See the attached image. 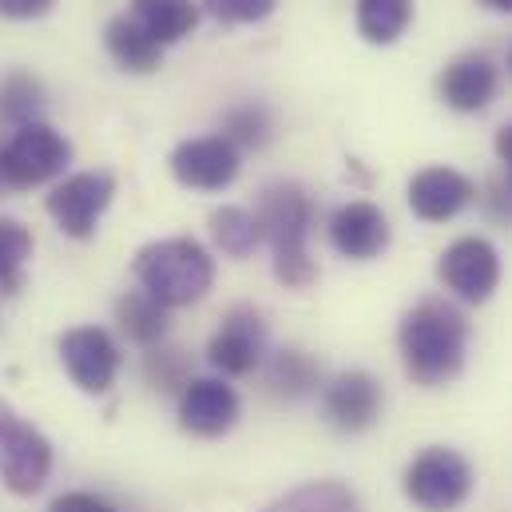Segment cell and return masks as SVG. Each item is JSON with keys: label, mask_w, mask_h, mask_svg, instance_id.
<instances>
[{"label": "cell", "mask_w": 512, "mask_h": 512, "mask_svg": "<svg viewBox=\"0 0 512 512\" xmlns=\"http://www.w3.org/2000/svg\"><path fill=\"white\" fill-rule=\"evenodd\" d=\"M48 512H120V509H116L112 501L96 497V493H64V497L52 501Z\"/></svg>", "instance_id": "30"}, {"label": "cell", "mask_w": 512, "mask_h": 512, "mask_svg": "<svg viewBox=\"0 0 512 512\" xmlns=\"http://www.w3.org/2000/svg\"><path fill=\"white\" fill-rule=\"evenodd\" d=\"M0 187H4V183H0Z\"/></svg>", "instance_id": "35"}, {"label": "cell", "mask_w": 512, "mask_h": 512, "mask_svg": "<svg viewBox=\"0 0 512 512\" xmlns=\"http://www.w3.org/2000/svg\"><path fill=\"white\" fill-rule=\"evenodd\" d=\"M143 382L151 385L155 393H183V385L191 382V366L187 354L175 346H151L143 358Z\"/></svg>", "instance_id": "27"}, {"label": "cell", "mask_w": 512, "mask_h": 512, "mask_svg": "<svg viewBox=\"0 0 512 512\" xmlns=\"http://www.w3.org/2000/svg\"><path fill=\"white\" fill-rule=\"evenodd\" d=\"M239 147L227 135H199L171 151V175L195 191H223L239 179Z\"/></svg>", "instance_id": "10"}, {"label": "cell", "mask_w": 512, "mask_h": 512, "mask_svg": "<svg viewBox=\"0 0 512 512\" xmlns=\"http://www.w3.org/2000/svg\"><path fill=\"white\" fill-rule=\"evenodd\" d=\"M382 401V385L366 370H346L330 385H322V417L346 437L366 433L382 417Z\"/></svg>", "instance_id": "11"}, {"label": "cell", "mask_w": 512, "mask_h": 512, "mask_svg": "<svg viewBox=\"0 0 512 512\" xmlns=\"http://www.w3.org/2000/svg\"><path fill=\"white\" fill-rule=\"evenodd\" d=\"M243 401L223 378H191L179 393V425L191 437H223L239 425Z\"/></svg>", "instance_id": "12"}, {"label": "cell", "mask_w": 512, "mask_h": 512, "mask_svg": "<svg viewBox=\"0 0 512 512\" xmlns=\"http://www.w3.org/2000/svg\"><path fill=\"white\" fill-rule=\"evenodd\" d=\"M266 393L278 401H302L322 389V362H314L302 350H278L266 362Z\"/></svg>", "instance_id": "18"}, {"label": "cell", "mask_w": 512, "mask_h": 512, "mask_svg": "<svg viewBox=\"0 0 512 512\" xmlns=\"http://www.w3.org/2000/svg\"><path fill=\"white\" fill-rule=\"evenodd\" d=\"M330 247L342 258L354 262H370L389 247V219L382 215V207L358 199L346 203L330 215Z\"/></svg>", "instance_id": "16"}, {"label": "cell", "mask_w": 512, "mask_h": 512, "mask_svg": "<svg viewBox=\"0 0 512 512\" xmlns=\"http://www.w3.org/2000/svg\"><path fill=\"white\" fill-rule=\"evenodd\" d=\"M44 84L24 72V68H12L0 76V124L4 128H24L32 120H40L44 112Z\"/></svg>", "instance_id": "21"}, {"label": "cell", "mask_w": 512, "mask_h": 512, "mask_svg": "<svg viewBox=\"0 0 512 512\" xmlns=\"http://www.w3.org/2000/svg\"><path fill=\"white\" fill-rule=\"evenodd\" d=\"M112 195H116V175L80 171L48 191V215L68 239H92L100 215L112 207Z\"/></svg>", "instance_id": "7"}, {"label": "cell", "mask_w": 512, "mask_h": 512, "mask_svg": "<svg viewBox=\"0 0 512 512\" xmlns=\"http://www.w3.org/2000/svg\"><path fill=\"white\" fill-rule=\"evenodd\" d=\"M60 362L84 393H108L120 374V346L104 326H76L60 338Z\"/></svg>", "instance_id": "9"}, {"label": "cell", "mask_w": 512, "mask_h": 512, "mask_svg": "<svg viewBox=\"0 0 512 512\" xmlns=\"http://www.w3.org/2000/svg\"><path fill=\"white\" fill-rule=\"evenodd\" d=\"M72 159V143L44 120H32L12 131V139L0 147V183L12 191L40 187L56 175H64Z\"/></svg>", "instance_id": "5"}, {"label": "cell", "mask_w": 512, "mask_h": 512, "mask_svg": "<svg viewBox=\"0 0 512 512\" xmlns=\"http://www.w3.org/2000/svg\"><path fill=\"white\" fill-rule=\"evenodd\" d=\"M211 239L223 255L231 258H247L255 255V247L262 243V231H258V219L243 207H219L211 215Z\"/></svg>", "instance_id": "23"}, {"label": "cell", "mask_w": 512, "mask_h": 512, "mask_svg": "<svg viewBox=\"0 0 512 512\" xmlns=\"http://www.w3.org/2000/svg\"><path fill=\"white\" fill-rule=\"evenodd\" d=\"M262 243L274 251V274L290 290H306L318 278V266L306 251L314 227V203L298 183H270L262 187L255 207Z\"/></svg>", "instance_id": "2"}, {"label": "cell", "mask_w": 512, "mask_h": 512, "mask_svg": "<svg viewBox=\"0 0 512 512\" xmlns=\"http://www.w3.org/2000/svg\"><path fill=\"white\" fill-rule=\"evenodd\" d=\"M437 278L449 294H457L469 306H481L501 286V255L489 239H457L437 258Z\"/></svg>", "instance_id": "8"}, {"label": "cell", "mask_w": 512, "mask_h": 512, "mask_svg": "<svg viewBox=\"0 0 512 512\" xmlns=\"http://www.w3.org/2000/svg\"><path fill=\"white\" fill-rule=\"evenodd\" d=\"M262 346H266V326L255 306H235L227 310L223 326L215 330L207 358L223 378H243L262 366Z\"/></svg>", "instance_id": "13"}, {"label": "cell", "mask_w": 512, "mask_h": 512, "mask_svg": "<svg viewBox=\"0 0 512 512\" xmlns=\"http://www.w3.org/2000/svg\"><path fill=\"white\" fill-rule=\"evenodd\" d=\"M262 512H358V497L338 481H314V485H302L278 497Z\"/></svg>", "instance_id": "22"}, {"label": "cell", "mask_w": 512, "mask_h": 512, "mask_svg": "<svg viewBox=\"0 0 512 512\" xmlns=\"http://www.w3.org/2000/svg\"><path fill=\"white\" fill-rule=\"evenodd\" d=\"M104 40H108L112 60H116L124 72H139V76H143V72H155L159 60H163V48H159L131 16H116V20L108 24Z\"/></svg>", "instance_id": "19"}, {"label": "cell", "mask_w": 512, "mask_h": 512, "mask_svg": "<svg viewBox=\"0 0 512 512\" xmlns=\"http://www.w3.org/2000/svg\"><path fill=\"white\" fill-rule=\"evenodd\" d=\"M199 4L219 24H258L278 8V0H199Z\"/></svg>", "instance_id": "28"}, {"label": "cell", "mask_w": 512, "mask_h": 512, "mask_svg": "<svg viewBox=\"0 0 512 512\" xmlns=\"http://www.w3.org/2000/svg\"><path fill=\"white\" fill-rule=\"evenodd\" d=\"M52 477V441L0 401V481L16 497H32Z\"/></svg>", "instance_id": "6"}, {"label": "cell", "mask_w": 512, "mask_h": 512, "mask_svg": "<svg viewBox=\"0 0 512 512\" xmlns=\"http://www.w3.org/2000/svg\"><path fill=\"white\" fill-rule=\"evenodd\" d=\"M405 374L425 389L453 382L469 350V318L445 298H421L397 326Z\"/></svg>", "instance_id": "1"}, {"label": "cell", "mask_w": 512, "mask_h": 512, "mask_svg": "<svg viewBox=\"0 0 512 512\" xmlns=\"http://www.w3.org/2000/svg\"><path fill=\"white\" fill-rule=\"evenodd\" d=\"M497 159L505 163V171H509V183H512V120L501 131H497Z\"/></svg>", "instance_id": "32"}, {"label": "cell", "mask_w": 512, "mask_h": 512, "mask_svg": "<svg viewBox=\"0 0 512 512\" xmlns=\"http://www.w3.org/2000/svg\"><path fill=\"white\" fill-rule=\"evenodd\" d=\"M501 88V72L485 52H465L457 60H449L437 76V96L445 108L461 112V116H477L497 100Z\"/></svg>", "instance_id": "14"}, {"label": "cell", "mask_w": 512, "mask_h": 512, "mask_svg": "<svg viewBox=\"0 0 512 512\" xmlns=\"http://www.w3.org/2000/svg\"><path fill=\"white\" fill-rule=\"evenodd\" d=\"M131 20L159 44H175L195 32L199 24V4L195 0H131Z\"/></svg>", "instance_id": "17"}, {"label": "cell", "mask_w": 512, "mask_h": 512, "mask_svg": "<svg viewBox=\"0 0 512 512\" xmlns=\"http://www.w3.org/2000/svg\"><path fill=\"white\" fill-rule=\"evenodd\" d=\"M485 211H489V219H497V223L512 227V183L509 179L489 183V191H485Z\"/></svg>", "instance_id": "29"}, {"label": "cell", "mask_w": 512, "mask_h": 512, "mask_svg": "<svg viewBox=\"0 0 512 512\" xmlns=\"http://www.w3.org/2000/svg\"><path fill=\"white\" fill-rule=\"evenodd\" d=\"M223 135L235 143V147H266L270 135H274V116L266 104L247 100V104H235L227 116H223Z\"/></svg>", "instance_id": "26"}, {"label": "cell", "mask_w": 512, "mask_h": 512, "mask_svg": "<svg viewBox=\"0 0 512 512\" xmlns=\"http://www.w3.org/2000/svg\"><path fill=\"white\" fill-rule=\"evenodd\" d=\"M509 72H512V48H509Z\"/></svg>", "instance_id": "34"}, {"label": "cell", "mask_w": 512, "mask_h": 512, "mask_svg": "<svg viewBox=\"0 0 512 512\" xmlns=\"http://www.w3.org/2000/svg\"><path fill=\"white\" fill-rule=\"evenodd\" d=\"M135 282L143 294H151L159 306H191L199 302L215 282V258L195 239H159L139 247L131 262Z\"/></svg>", "instance_id": "3"}, {"label": "cell", "mask_w": 512, "mask_h": 512, "mask_svg": "<svg viewBox=\"0 0 512 512\" xmlns=\"http://www.w3.org/2000/svg\"><path fill=\"white\" fill-rule=\"evenodd\" d=\"M413 20V0H358V32L370 44H393Z\"/></svg>", "instance_id": "24"}, {"label": "cell", "mask_w": 512, "mask_h": 512, "mask_svg": "<svg viewBox=\"0 0 512 512\" xmlns=\"http://www.w3.org/2000/svg\"><path fill=\"white\" fill-rule=\"evenodd\" d=\"M32 231L16 219H0V294H16L24 286V266L32 258Z\"/></svg>", "instance_id": "25"}, {"label": "cell", "mask_w": 512, "mask_h": 512, "mask_svg": "<svg viewBox=\"0 0 512 512\" xmlns=\"http://www.w3.org/2000/svg\"><path fill=\"white\" fill-rule=\"evenodd\" d=\"M477 199V187L469 175L453 167H421L409 179V211L425 223H449Z\"/></svg>", "instance_id": "15"}, {"label": "cell", "mask_w": 512, "mask_h": 512, "mask_svg": "<svg viewBox=\"0 0 512 512\" xmlns=\"http://www.w3.org/2000/svg\"><path fill=\"white\" fill-rule=\"evenodd\" d=\"M116 322H120V330L128 334L135 346H159L163 338H167V306H159L151 294H143V290H128L120 302H116Z\"/></svg>", "instance_id": "20"}, {"label": "cell", "mask_w": 512, "mask_h": 512, "mask_svg": "<svg viewBox=\"0 0 512 512\" xmlns=\"http://www.w3.org/2000/svg\"><path fill=\"white\" fill-rule=\"evenodd\" d=\"M401 489L421 512H453L473 493V465L457 449L429 445L409 461Z\"/></svg>", "instance_id": "4"}, {"label": "cell", "mask_w": 512, "mask_h": 512, "mask_svg": "<svg viewBox=\"0 0 512 512\" xmlns=\"http://www.w3.org/2000/svg\"><path fill=\"white\" fill-rule=\"evenodd\" d=\"M481 4H485L489 12H509L512 16V0H481Z\"/></svg>", "instance_id": "33"}, {"label": "cell", "mask_w": 512, "mask_h": 512, "mask_svg": "<svg viewBox=\"0 0 512 512\" xmlns=\"http://www.w3.org/2000/svg\"><path fill=\"white\" fill-rule=\"evenodd\" d=\"M52 4H56V0H0V16H8V20H36V16H44Z\"/></svg>", "instance_id": "31"}]
</instances>
